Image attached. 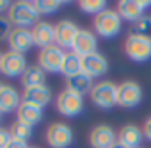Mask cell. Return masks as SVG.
I'll use <instances>...</instances> for the list:
<instances>
[{"label":"cell","mask_w":151,"mask_h":148,"mask_svg":"<svg viewBox=\"0 0 151 148\" xmlns=\"http://www.w3.org/2000/svg\"><path fill=\"white\" fill-rule=\"evenodd\" d=\"M93 27H94V32L105 39H112L116 38L121 29H123V18L119 16L117 9H110L107 7L105 11H101L100 15L94 16V22H93Z\"/></svg>","instance_id":"1"},{"label":"cell","mask_w":151,"mask_h":148,"mask_svg":"<svg viewBox=\"0 0 151 148\" xmlns=\"http://www.w3.org/2000/svg\"><path fill=\"white\" fill-rule=\"evenodd\" d=\"M7 20L14 27L29 29V25H36L39 22V13L34 7V2L18 0V2H13L11 4L9 11H7Z\"/></svg>","instance_id":"2"},{"label":"cell","mask_w":151,"mask_h":148,"mask_svg":"<svg viewBox=\"0 0 151 148\" xmlns=\"http://www.w3.org/2000/svg\"><path fill=\"white\" fill-rule=\"evenodd\" d=\"M89 96L96 107L112 109L114 105H117V86L112 81H100L93 86Z\"/></svg>","instance_id":"3"},{"label":"cell","mask_w":151,"mask_h":148,"mask_svg":"<svg viewBox=\"0 0 151 148\" xmlns=\"http://www.w3.org/2000/svg\"><path fill=\"white\" fill-rule=\"evenodd\" d=\"M124 52L132 61L146 62L151 59V39L137 34H130L124 41Z\"/></svg>","instance_id":"4"},{"label":"cell","mask_w":151,"mask_h":148,"mask_svg":"<svg viewBox=\"0 0 151 148\" xmlns=\"http://www.w3.org/2000/svg\"><path fill=\"white\" fill-rule=\"evenodd\" d=\"M27 59L23 54H18V52H4L2 54V61H0V73L4 77H9V79H16V77H22L23 71L27 70Z\"/></svg>","instance_id":"5"},{"label":"cell","mask_w":151,"mask_h":148,"mask_svg":"<svg viewBox=\"0 0 151 148\" xmlns=\"http://www.w3.org/2000/svg\"><path fill=\"white\" fill-rule=\"evenodd\" d=\"M64 57H66V52L62 48H59L57 45H52V46H46V48L39 50L37 64L46 73H60L62 71Z\"/></svg>","instance_id":"6"},{"label":"cell","mask_w":151,"mask_h":148,"mask_svg":"<svg viewBox=\"0 0 151 148\" xmlns=\"http://www.w3.org/2000/svg\"><path fill=\"white\" fill-rule=\"evenodd\" d=\"M142 102V88L135 81H124L117 86V105L133 109Z\"/></svg>","instance_id":"7"},{"label":"cell","mask_w":151,"mask_h":148,"mask_svg":"<svg viewBox=\"0 0 151 148\" xmlns=\"http://www.w3.org/2000/svg\"><path fill=\"white\" fill-rule=\"evenodd\" d=\"M46 143L50 148H69L73 143V130L68 123L55 121L46 130Z\"/></svg>","instance_id":"8"},{"label":"cell","mask_w":151,"mask_h":148,"mask_svg":"<svg viewBox=\"0 0 151 148\" xmlns=\"http://www.w3.org/2000/svg\"><path fill=\"white\" fill-rule=\"evenodd\" d=\"M55 104H57V111H59L62 116H66V118H75V116H78V114L82 112V109H84V96L64 89L62 93H59Z\"/></svg>","instance_id":"9"},{"label":"cell","mask_w":151,"mask_h":148,"mask_svg":"<svg viewBox=\"0 0 151 148\" xmlns=\"http://www.w3.org/2000/svg\"><path fill=\"white\" fill-rule=\"evenodd\" d=\"M78 25L71 20H60L55 25V45L62 50H71L75 38L78 34Z\"/></svg>","instance_id":"10"},{"label":"cell","mask_w":151,"mask_h":148,"mask_svg":"<svg viewBox=\"0 0 151 148\" xmlns=\"http://www.w3.org/2000/svg\"><path fill=\"white\" fill-rule=\"evenodd\" d=\"M7 43H9L13 52L25 54L27 50H30L34 46L32 30L30 29H23V27H13L9 36H7Z\"/></svg>","instance_id":"11"},{"label":"cell","mask_w":151,"mask_h":148,"mask_svg":"<svg viewBox=\"0 0 151 148\" xmlns=\"http://www.w3.org/2000/svg\"><path fill=\"white\" fill-rule=\"evenodd\" d=\"M109 70V61L103 54L100 52H94V54H89L86 57H82V71L86 75H89L91 79H96V77H103Z\"/></svg>","instance_id":"12"},{"label":"cell","mask_w":151,"mask_h":148,"mask_svg":"<svg viewBox=\"0 0 151 148\" xmlns=\"http://www.w3.org/2000/svg\"><path fill=\"white\" fill-rule=\"evenodd\" d=\"M147 6H151V2H147V0H121L117 4V13L123 20L135 23L144 16Z\"/></svg>","instance_id":"13"},{"label":"cell","mask_w":151,"mask_h":148,"mask_svg":"<svg viewBox=\"0 0 151 148\" xmlns=\"http://www.w3.org/2000/svg\"><path fill=\"white\" fill-rule=\"evenodd\" d=\"M117 143V134L110 125H96L89 134V144L93 148H110Z\"/></svg>","instance_id":"14"},{"label":"cell","mask_w":151,"mask_h":148,"mask_svg":"<svg viewBox=\"0 0 151 148\" xmlns=\"http://www.w3.org/2000/svg\"><path fill=\"white\" fill-rule=\"evenodd\" d=\"M96 46H98V39L96 36L91 32V30H86V29H80L77 38H75V43H73V48L71 52L77 54L80 57H86L89 54H94L96 52Z\"/></svg>","instance_id":"15"},{"label":"cell","mask_w":151,"mask_h":148,"mask_svg":"<svg viewBox=\"0 0 151 148\" xmlns=\"http://www.w3.org/2000/svg\"><path fill=\"white\" fill-rule=\"evenodd\" d=\"M30 30H32L34 45L39 46L41 50L46 46H52L55 43V25H52L48 22H37Z\"/></svg>","instance_id":"16"},{"label":"cell","mask_w":151,"mask_h":148,"mask_svg":"<svg viewBox=\"0 0 151 148\" xmlns=\"http://www.w3.org/2000/svg\"><path fill=\"white\" fill-rule=\"evenodd\" d=\"M22 102H23L22 95L13 86H7V84L2 86V89H0V112L2 114H9V112L18 111Z\"/></svg>","instance_id":"17"},{"label":"cell","mask_w":151,"mask_h":148,"mask_svg":"<svg viewBox=\"0 0 151 148\" xmlns=\"http://www.w3.org/2000/svg\"><path fill=\"white\" fill-rule=\"evenodd\" d=\"M142 137H144L142 128H139L133 123L121 127V130L117 132V143H121L124 148H140Z\"/></svg>","instance_id":"18"},{"label":"cell","mask_w":151,"mask_h":148,"mask_svg":"<svg viewBox=\"0 0 151 148\" xmlns=\"http://www.w3.org/2000/svg\"><path fill=\"white\" fill-rule=\"evenodd\" d=\"M22 100L36 104L39 107H46L52 102V91L46 84L45 86H36V88H27L22 95Z\"/></svg>","instance_id":"19"},{"label":"cell","mask_w":151,"mask_h":148,"mask_svg":"<svg viewBox=\"0 0 151 148\" xmlns=\"http://www.w3.org/2000/svg\"><path fill=\"white\" fill-rule=\"evenodd\" d=\"M16 114H18V121L34 127L43 120V107H39L36 104H30V102H22Z\"/></svg>","instance_id":"20"},{"label":"cell","mask_w":151,"mask_h":148,"mask_svg":"<svg viewBox=\"0 0 151 148\" xmlns=\"http://www.w3.org/2000/svg\"><path fill=\"white\" fill-rule=\"evenodd\" d=\"M22 84L25 89L36 88V86H45L46 84V71L39 64H29L22 75Z\"/></svg>","instance_id":"21"},{"label":"cell","mask_w":151,"mask_h":148,"mask_svg":"<svg viewBox=\"0 0 151 148\" xmlns=\"http://www.w3.org/2000/svg\"><path fill=\"white\" fill-rule=\"evenodd\" d=\"M93 79L86 73H78V75H73V77H68L66 79V89L71 91V93H77L80 96H84L86 93H91L93 89Z\"/></svg>","instance_id":"22"},{"label":"cell","mask_w":151,"mask_h":148,"mask_svg":"<svg viewBox=\"0 0 151 148\" xmlns=\"http://www.w3.org/2000/svg\"><path fill=\"white\" fill-rule=\"evenodd\" d=\"M62 75L68 77H73V75H78L82 73V57L73 54V52H66V57H64V62H62Z\"/></svg>","instance_id":"23"},{"label":"cell","mask_w":151,"mask_h":148,"mask_svg":"<svg viewBox=\"0 0 151 148\" xmlns=\"http://www.w3.org/2000/svg\"><path fill=\"white\" fill-rule=\"evenodd\" d=\"M9 132H11L13 139H18V141H25V143H27V141L30 139V136H32V127L16 120V121L11 125Z\"/></svg>","instance_id":"24"},{"label":"cell","mask_w":151,"mask_h":148,"mask_svg":"<svg viewBox=\"0 0 151 148\" xmlns=\"http://www.w3.org/2000/svg\"><path fill=\"white\" fill-rule=\"evenodd\" d=\"M60 0H36L34 2V7L39 15H53L60 9Z\"/></svg>","instance_id":"25"},{"label":"cell","mask_w":151,"mask_h":148,"mask_svg":"<svg viewBox=\"0 0 151 148\" xmlns=\"http://www.w3.org/2000/svg\"><path fill=\"white\" fill-rule=\"evenodd\" d=\"M78 6H80V9L84 13L94 15V16L107 9V2H105V0H80Z\"/></svg>","instance_id":"26"},{"label":"cell","mask_w":151,"mask_h":148,"mask_svg":"<svg viewBox=\"0 0 151 148\" xmlns=\"http://www.w3.org/2000/svg\"><path fill=\"white\" fill-rule=\"evenodd\" d=\"M132 34L151 39V16H142L140 20H137L132 25Z\"/></svg>","instance_id":"27"},{"label":"cell","mask_w":151,"mask_h":148,"mask_svg":"<svg viewBox=\"0 0 151 148\" xmlns=\"http://www.w3.org/2000/svg\"><path fill=\"white\" fill-rule=\"evenodd\" d=\"M9 32H11V22H9L7 18H2V16H0V39L7 38Z\"/></svg>","instance_id":"28"},{"label":"cell","mask_w":151,"mask_h":148,"mask_svg":"<svg viewBox=\"0 0 151 148\" xmlns=\"http://www.w3.org/2000/svg\"><path fill=\"white\" fill-rule=\"evenodd\" d=\"M11 139H13L11 132H9L7 128H2V127H0V148H6Z\"/></svg>","instance_id":"29"},{"label":"cell","mask_w":151,"mask_h":148,"mask_svg":"<svg viewBox=\"0 0 151 148\" xmlns=\"http://www.w3.org/2000/svg\"><path fill=\"white\" fill-rule=\"evenodd\" d=\"M142 134L147 141H151V116L144 121V127H142Z\"/></svg>","instance_id":"30"},{"label":"cell","mask_w":151,"mask_h":148,"mask_svg":"<svg viewBox=\"0 0 151 148\" xmlns=\"http://www.w3.org/2000/svg\"><path fill=\"white\" fill-rule=\"evenodd\" d=\"M6 148H29V144H27L25 141H18V139H11V141H9V144H7Z\"/></svg>","instance_id":"31"},{"label":"cell","mask_w":151,"mask_h":148,"mask_svg":"<svg viewBox=\"0 0 151 148\" xmlns=\"http://www.w3.org/2000/svg\"><path fill=\"white\" fill-rule=\"evenodd\" d=\"M11 4L7 2V0H0V13H4V11H9Z\"/></svg>","instance_id":"32"},{"label":"cell","mask_w":151,"mask_h":148,"mask_svg":"<svg viewBox=\"0 0 151 148\" xmlns=\"http://www.w3.org/2000/svg\"><path fill=\"white\" fill-rule=\"evenodd\" d=\"M110 148H124V146H123V144H121V143H114V144H112V146H110Z\"/></svg>","instance_id":"33"},{"label":"cell","mask_w":151,"mask_h":148,"mask_svg":"<svg viewBox=\"0 0 151 148\" xmlns=\"http://www.w3.org/2000/svg\"><path fill=\"white\" fill-rule=\"evenodd\" d=\"M2 86H4V84H2V82H0V89H2Z\"/></svg>","instance_id":"34"},{"label":"cell","mask_w":151,"mask_h":148,"mask_svg":"<svg viewBox=\"0 0 151 148\" xmlns=\"http://www.w3.org/2000/svg\"><path fill=\"white\" fill-rule=\"evenodd\" d=\"M29 148H37V146H29Z\"/></svg>","instance_id":"35"},{"label":"cell","mask_w":151,"mask_h":148,"mask_svg":"<svg viewBox=\"0 0 151 148\" xmlns=\"http://www.w3.org/2000/svg\"><path fill=\"white\" fill-rule=\"evenodd\" d=\"M0 61H2V54H0Z\"/></svg>","instance_id":"36"},{"label":"cell","mask_w":151,"mask_h":148,"mask_svg":"<svg viewBox=\"0 0 151 148\" xmlns=\"http://www.w3.org/2000/svg\"><path fill=\"white\" fill-rule=\"evenodd\" d=\"M0 118H2V112H0Z\"/></svg>","instance_id":"37"}]
</instances>
